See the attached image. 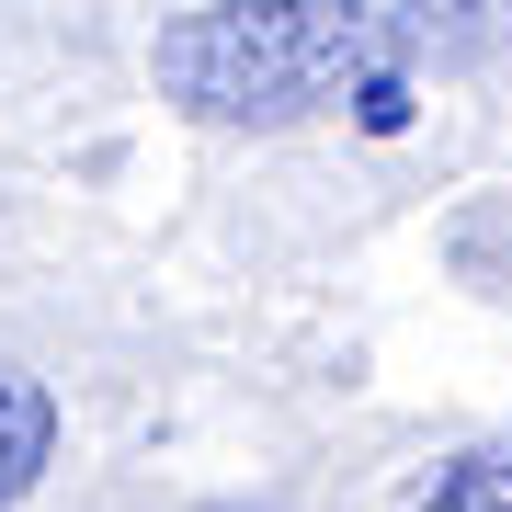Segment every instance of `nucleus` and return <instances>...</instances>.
Returning a JSON list of instances; mask_svg holds the SVG:
<instances>
[{
  "label": "nucleus",
  "instance_id": "obj_4",
  "mask_svg": "<svg viewBox=\"0 0 512 512\" xmlns=\"http://www.w3.org/2000/svg\"><path fill=\"white\" fill-rule=\"evenodd\" d=\"M399 512H512V444H467V456H444Z\"/></svg>",
  "mask_w": 512,
  "mask_h": 512
},
{
  "label": "nucleus",
  "instance_id": "obj_3",
  "mask_svg": "<svg viewBox=\"0 0 512 512\" xmlns=\"http://www.w3.org/2000/svg\"><path fill=\"white\" fill-rule=\"evenodd\" d=\"M46 467H57V399H46V376L0 365V512L35 490Z\"/></svg>",
  "mask_w": 512,
  "mask_h": 512
},
{
  "label": "nucleus",
  "instance_id": "obj_1",
  "mask_svg": "<svg viewBox=\"0 0 512 512\" xmlns=\"http://www.w3.org/2000/svg\"><path fill=\"white\" fill-rule=\"evenodd\" d=\"M148 80L205 126H296L399 80V35L376 0H205L148 46Z\"/></svg>",
  "mask_w": 512,
  "mask_h": 512
},
{
  "label": "nucleus",
  "instance_id": "obj_2",
  "mask_svg": "<svg viewBox=\"0 0 512 512\" xmlns=\"http://www.w3.org/2000/svg\"><path fill=\"white\" fill-rule=\"evenodd\" d=\"M399 57H512V0H399Z\"/></svg>",
  "mask_w": 512,
  "mask_h": 512
}]
</instances>
